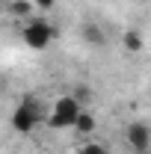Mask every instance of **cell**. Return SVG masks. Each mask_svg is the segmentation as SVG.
Returning <instances> with one entry per match:
<instances>
[{"label":"cell","mask_w":151,"mask_h":154,"mask_svg":"<svg viewBox=\"0 0 151 154\" xmlns=\"http://www.w3.org/2000/svg\"><path fill=\"white\" fill-rule=\"evenodd\" d=\"M54 3H57V0H36V6H39V9H51Z\"/></svg>","instance_id":"obj_10"},{"label":"cell","mask_w":151,"mask_h":154,"mask_svg":"<svg viewBox=\"0 0 151 154\" xmlns=\"http://www.w3.org/2000/svg\"><path fill=\"white\" fill-rule=\"evenodd\" d=\"M142 154H148V151H142Z\"/></svg>","instance_id":"obj_11"},{"label":"cell","mask_w":151,"mask_h":154,"mask_svg":"<svg viewBox=\"0 0 151 154\" xmlns=\"http://www.w3.org/2000/svg\"><path fill=\"white\" fill-rule=\"evenodd\" d=\"M6 9H9V15H15V18H27L33 6H30V0H9Z\"/></svg>","instance_id":"obj_7"},{"label":"cell","mask_w":151,"mask_h":154,"mask_svg":"<svg viewBox=\"0 0 151 154\" xmlns=\"http://www.w3.org/2000/svg\"><path fill=\"white\" fill-rule=\"evenodd\" d=\"M122 42H125V51H128V54H139V51L145 48V38H142L139 30H125Z\"/></svg>","instance_id":"obj_5"},{"label":"cell","mask_w":151,"mask_h":154,"mask_svg":"<svg viewBox=\"0 0 151 154\" xmlns=\"http://www.w3.org/2000/svg\"><path fill=\"white\" fill-rule=\"evenodd\" d=\"M83 38H86L89 45H95V48H104V45H107V36H104V30H101L98 24H86V27H83Z\"/></svg>","instance_id":"obj_6"},{"label":"cell","mask_w":151,"mask_h":154,"mask_svg":"<svg viewBox=\"0 0 151 154\" xmlns=\"http://www.w3.org/2000/svg\"><path fill=\"white\" fill-rule=\"evenodd\" d=\"M77 154H110V151H107V145H101V142H86Z\"/></svg>","instance_id":"obj_9"},{"label":"cell","mask_w":151,"mask_h":154,"mask_svg":"<svg viewBox=\"0 0 151 154\" xmlns=\"http://www.w3.org/2000/svg\"><path fill=\"white\" fill-rule=\"evenodd\" d=\"M95 125H98V122H95L92 113H80V119H77V125H74V131L86 136V134H92V131H95Z\"/></svg>","instance_id":"obj_8"},{"label":"cell","mask_w":151,"mask_h":154,"mask_svg":"<svg viewBox=\"0 0 151 154\" xmlns=\"http://www.w3.org/2000/svg\"><path fill=\"white\" fill-rule=\"evenodd\" d=\"M83 113V104L77 101L74 95H62L54 101V110L48 113V125L54 128V131H62V128H74L77 119Z\"/></svg>","instance_id":"obj_1"},{"label":"cell","mask_w":151,"mask_h":154,"mask_svg":"<svg viewBox=\"0 0 151 154\" xmlns=\"http://www.w3.org/2000/svg\"><path fill=\"white\" fill-rule=\"evenodd\" d=\"M21 36H24V45H27V48L45 51V48L54 42V24H51L48 18H30L27 24H24Z\"/></svg>","instance_id":"obj_3"},{"label":"cell","mask_w":151,"mask_h":154,"mask_svg":"<svg viewBox=\"0 0 151 154\" xmlns=\"http://www.w3.org/2000/svg\"><path fill=\"white\" fill-rule=\"evenodd\" d=\"M42 119H45L42 104H39L36 98H24L18 107H15V113H12V128L18 134H30V131H36L39 125H42Z\"/></svg>","instance_id":"obj_2"},{"label":"cell","mask_w":151,"mask_h":154,"mask_svg":"<svg viewBox=\"0 0 151 154\" xmlns=\"http://www.w3.org/2000/svg\"><path fill=\"white\" fill-rule=\"evenodd\" d=\"M125 139H128V145H131L133 154L151 151V125H148V122H131Z\"/></svg>","instance_id":"obj_4"}]
</instances>
